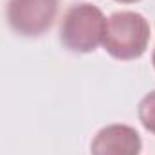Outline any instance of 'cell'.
Here are the masks:
<instances>
[{
  "mask_svg": "<svg viewBox=\"0 0 155 155\" xmlns=\"http://www.w3.org/2000/svg\"><path fill=\"white\" fill-rule=\"evenodd\" d=\"M105 29L107 18L103 11L94 4L81 2L65 13L60 25V40L69 51L87 54L103 43Z\"/></svg>",
  "mask_w": 155,
  "mask_h": 155,
  "instance_id": "2",
  "label": "cell"
},
{
  "mask_svg": "<svg viewBox=\"0 0 155 155\" xmlns=\"http://www.w3.org/2000/svg\"><path fill=\"white\" fill-rule=\"evenodd\" d=\"M143 141L130 124H108L101 128L90 144V155H139Z\"/></svg>",
  "mask_w": 155,
  "mask_h": 155,
  "instance_id": "4",
  "label": "cell"
},
{
  "mask_svg": "<svg viewBox=\"0 0 155 155\" xmlns=\"http://www.w3.org/2000/svg\"><path fill=\"white\" fill-rule=\"evenodd\" d=\"M152 63H153V69H155V49H153V56H152Z\"/></svg>",
  "mask_w": 155,
  "mask_h": 155,
  "instance_id": "7",
  "label": "cell"
},
{
  "mask_svg": "<svg viewBox=\"0 0 155 155\" xmlns=\"http://www.w3.org/2000/svg\"><path fill=\"white\" fill-rule=\"evenodd\" d=\"M58 7L60 0H7V24L22 36H40L52 27Z\"/></svg>",
  "mask_w": 155,
  "mask_h": 155,
  "instance_id": "3",
  "label": "cell"
},
{
  "mask_svg": "<svg viewBox=\"0 0 155 155\" xmlns=\"http://www.w3.org/2000/svg\"><path fill=\"white\" fill-rule=\"evenodd\" d=\"M137 116L139 121L143 123V126L155 135V90L148 92L141 103H139V108H137Z\"/></svg>",
  "mask_w": 155,
  "mask_h": 155,
  "instance_id": "5",
  "label": "cell"
},
{
  "mask_svg": "<svg viewBox=\"0 0 155 155\" xmlns=\"http://www.w3.org/2000/svg\"><path fill=\"white\" fill-rule=\"evenodd\" d=\"M150 33V22L141 13L117 11L107 18L103 47L116 60H137L148 49Z\"/></svg>",
  "mask_w": 155,
  "mask_h": 155,
  "instance_id": "1",
  "label": "cell"
},
{
  "mask_svg": "<svg viewBox=\"0 0 155 155\" xmlns=\"http://www.w3.org/2000/svg\"><path fill=\"white\" fill-rule=\"evenodd\" d=\"M119 4H135V2H139V0H116Z\"/></svg>",
  "mask_w": 155,
  "mask_h": 155,
  "instance_id": "6",
  "label": "cell"
}]
</instances>
